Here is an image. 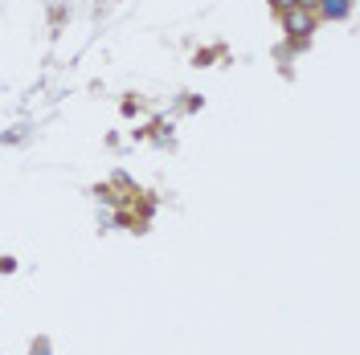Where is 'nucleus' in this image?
<instances>
[{"mask_svg":"<svg viewBox=\"0 0 360 355\" xmlns=\"http://www.w3.org/2000/svg\"><path fill=\"white\" fill-rule=\"evenodd\" d=\"M311 29H315L311 13H295V8H287V33H311Z\"/></svg>","mask_w":360,"mask_h":355,"instance_id":"1","label":"nucleus"},{"mask_svg":"<svg viewBox=\"0 0 360 355\" xmlns=\"http://www.w3.org/2000/svg\"><path fill=\"white\" fill-rule=\"evenodd\" d=\"M319 13H323L328 21H340V17L352 13V0H319Z\"/></svg>","mask_w":360,"mask_h":355,"instance_id":"2","label":"nucleus"},{"mask_svg":"<svg viewBox=\"0 0 360 355\" xmlns=\"http://www.w3.org/2000/svg\"><path fill=\"white\" fill-rule=\"evenodd\" d=\"M295 4H299V0H274V8H283V13H287V8H295Z\"/></svg>","mask_w":360,"mask_h":355,"instance_id":"3","label":"nucleus"}]
</instances>
